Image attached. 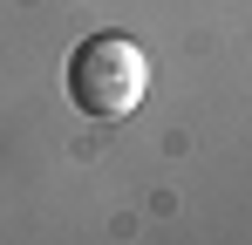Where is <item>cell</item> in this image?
I'll use <instances>...</instances> for the list:
<instances>
[{"label":"cell","instance_id":"obj_1","mask_svg":"<svg viewBox=\"0 0 252 245\" xmlns=\"http://www.w3.org/2000/svg\"><path fill=\"white\" fill-rule=\"evenodd\" d=\"M68 95L75 109L95 122H123L143 109L150 95V55L129 34H89L75 55H68Z\"/></svg>","mask_w":252,"mask_h":245}]
</instances>
